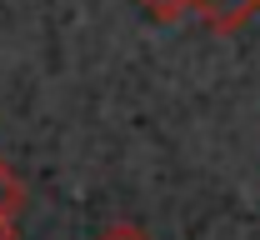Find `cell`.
Returning <instances> with one entry per match:
<instances>
[{
  "instance_id": "1",
  "label": "cell",
  "mask_w": 260,
  "mask_h": 240,
  "mask_svg": "<svg viewBox=\"0 0 260 240\" xmlns=\"http://www.w3.org/2000/svg\"><path fill=\"white\" fill-rule=\"evenodd\" d=\"M255 10H260V0H195V15L215 35H235Z\"/></svg>"
},
{
  "instance_id": "2",
  "label": "cell",
  "mask_w": 260,
  "mask_h": 240,
  "mask_svg": "<svg viewBox=\"0 0 260 240\" xmlns=\"http://www.w3.org/2000/svg\"><path fill=\"white\" fill-rule=\"evenodd\" d=\"M135 5H140V15L150 25H175V20H185L195 10V0H135Z\"/></svg>"
},
{
  "instance_id": "3",
  "label": "cell",
  "mask_w": 260,
  "mask_h": 240,
  "mask_svg": "<svg viewBox=\"0 0 260 240\" xmlns=\"http://www.w3.org/2000/svg\"><path fill=\"white\" fill-rule=\"evenodd\" d=\"M20 210H25V180H20V175L0 160V215L20 220Z\"/></svg>"
},
{
  "instance_id": "4",
  "label": "cell",
  "mask_w": 260,
  "mask_h": 240,
  "mask_svg": "<svg viewBox=\"0 0 260 240\" xmlns=\"http://www.w3.org/2000/svg\"><path fill=\"white\" fill-rule=\"evenodd\" d=\"M95 240H150V230H145V225H135V220H110Z\"/></svg>"
},
{
  "instance_id": "5",
  "label": "cell",
  "mask_w": 260,
  "mask_h": 240,
  "mask_svg": "<svg viewBox=\"0 0 260 240\" xmlns=\"http://www.w3.org/2000/svg\"><path fill=\"white\" fill-rule=\"evenodd\" d=\"M0 240H20V230H15V220H10V215H0Z\"/></svg>"
}]
</instances>
